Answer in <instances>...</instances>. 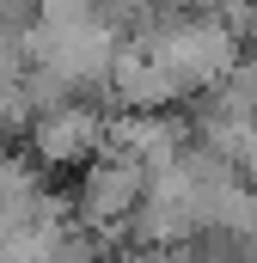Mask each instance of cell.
<instances>
[{
    "label": "cell",
    "instance_id": "obj_1",
    "mask_svg": "<svg viewBox=\"0 0 257 263\" xmlns=\"http://www.w3.org/2000/svg\"><path fill=\"white\" fill-rule=\"evenodd\" d=\"M141 190H147V165H141L128 147L111 141L92 165H80V184H74V196H67V220L86 227L92 239H104V245L117 251L128 214L141 208Z\"/></svg>",
    "mask_w": 257,
    "mask_h": 263
},
{
    "label": "cell",
    "instance_id": "obj_2",
    "mask_svg": "<svg viewBox=\"0 0 257 263\" xmlns=\"http://www.w3.org/2000/svg\"><path fill=\"white\" fill-rule=\"evenodd\" d=\"M104 147H111V110L104 104H86V98H67V104L37 110L25 123V135H19V153L37 172H80Z\"/></svg>",
    "mask_w": 257,
    "mask_h": 263
},
{
    "label": "cell",
    "instance_id": "obj_3",
    "mask_svg": "<svg viewBox=\"0 0 257 263\" xmlns=\"http://www.w3.org/2000/svg\"><path fill=\"white\" fill-rule=\"evenodd\" d=\"M153 55H159V67L178 80V92H184V104L190 98H202L227 67L239 62V37H227L221 25H208V18H172V25H159V31H147L141 37Z\"/></svg>",
    "mask_w": 257,
    "mask_h": 263
},
{
    "label": "cell",
    "instance_id": "obj_4",
    "mask_svg": "<svg viewBox=\"0 0 257 263\" xmlns=\"http://www.w3.org/2000/svg\"><path fill=\"white\" fill-rule=\"evenodd\" d=\"M123 110V117H166L184 104L178 80L159 67V55L141 43V37H123L117 55H111V73H104V110Z\"/></svg>",
    "mask_w": 257,
    "mask_h": 263
},
{
    "label": "cell",
    "instance_id": "obj_5",
    "mask_svg": "<svg viewBox=\"0 0 257 263\" xmlns=\"http://www.w3.org/2000/svg\"><path fill=\"white\" fill-rule=\"evenodd\" d=\"M184 12H190V18H208V25H221L227 37H245L257 0H184Z\"/></svg>",
    "mask_w": 257,
    "mask_h": 263
},
{
    "label": "cell",
    "instance_id": "obj_6",
    "mask_svg": "<svg viewBox=\"0 0 257 263\" xmlns=\"http://www.w3.org/2000/svg\"><path fill=\"white\" fill-rule=\"evenodd\" d=\"M239 55L257 62V12H251V25H245V37H239Z\"/></svg>",
    "mask_w": 257,
    "mask_h": 263
}]
</instances>
